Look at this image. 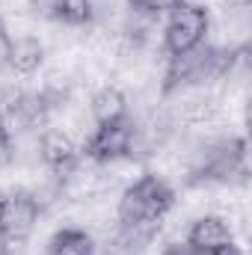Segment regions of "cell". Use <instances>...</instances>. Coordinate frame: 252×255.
I'll return each instance as SVG.
<instances>
[{
	"mask_svg": "<svg viewBox=\"0 0 252 255\" xmlns=\"http://www.w3.org/2000/svg\"><path fill=\"white\" fill-rule=\"evenodd\" d=\"M39 160H42L45 169H51L63 181L80 160V145H77L74 136H68L57 125H48L39 133Z\"/></svg>",
	"mask_w": 252,
	"mask_h": 255,
	"instance_id": "277c9868",
	"label": "cell"
},
{
	"mask_svg": "<svg viewBox=\"0 0 252 255\" xmlns=\"http://www.w3.org/2000/svg\"><path fill=\"white\" fill-rule=\"evenodd\" d=\"M184 0H125V9L133 12H142V15H151V18H160V15H169L175 6H181Z\"/></svg>",
	"mask_w": 252,
	"mask_h": 255,
	"instance_id": "8fae6325",
	"label": "cell"
},
{
	"mask_svg": "<svg viewBox=\"0 0 252 255\" xmlns=\"http://www.w3.org/2000/svg\"><path fill=\"white\" fill-rule=\"evenodd\" d=\"M175 205V190L157 172H142L122 187L116 199V223L122 226H163Z\"/></svg>",
	"mask_w": 252,
	"mask_h": 255,
	"instance_id": "6da1fadb",
	"label": "cell"
},
{
	"mask_svg": "<svg viewBox=\"0 0 252 255\" xmlns=\"http://www.w3.org/2000/svg\"><path fill=\"white\" fill-rule=\"evenodd\" d=\"M98 244L89 229L83 226H63L51 235L48 255H98Z\"/></svg>",
	"mask_w": 252,
	"mask_h": 255,
	"instance_id": "9c48e42d",
	"label": "cell"
},
{
	"mask_svg": "<svg viewBox=\"0 0 252 255\" xmlns=\"http://www.w3.org/2000/svg\"><path fill=\"white\" fill-rule=\"evenodd\" d=\"M12 160V136L0 128V166H9Z\"/></svg>",
	"mask_w": 252,
	"mask_h": 255,
	"instance_id": "4fadbf2b",
	"label": "cell"
},
{
	"mask_svg": "<svg viewBox=\"0 0 252 255\" xmlns=\"http://www.w3.org/2000/svg\"><path fill=\"white\" fill-rule=\"evenodd\" d=\"M54 24L68 27V30L92 27L95 24V3L92 0H60V9H57Z\"/></svg>",
	"mask_w": 252,
	"mask_h": 255,
	"instance_id": "30bf717a",
	"label": "cell"
},
{
	"mask_svg": "<svg viewBox=\"0 0 252 255\" xmlns=\"http://www.w3.org/2000/svg\"><path fill=\"white\" fill-rule=\"evenodd\" d=\"M9 51H12V36L3 30V24H0V71L3 68H9Z\"/></svg>",
	"mask_w": 252,
	"mask_h": 255,
	"instance_id": "7c38bea8",
	"label": "cell"
},
{
	"mask_svg": "<svg viewBox=\"0 0 252 255\" xmlns=\"http://www.w3.org/2000/svg\"><path fill=\"white\" fill-rule=\"evenodd\" d=\"M0 255H9V235L0 229Z\"/></svg>",
	"mask_w": 252,
	"mask_h": 255,
	"instance_id": "9a60e30c",
	"label": "cell"
},
{
	"mask_svg": "<svg viewBox=\"0 0 252 255\" xmlns=\"http://www.w3.org/2000/svg\"><path fill=\"white\" fill-rule=\"evenodd\" d=\"M160 255H199V253L190 247L187 241H175V244H169V247H166Z\"/></svg>",
	"mask_w": 252,
	"mask_h": 255,
	"instance_id": "5bb4252c",
	"label": "cell"
},
{
	"mask_svg": "<svg viewBox=\"0 0 252 255\" xmlns=\"http://www.w3.org/2000/svg\"><path fill=\"white\" fill-rule=\"evenodd\" d=\"M232 241H235V232L223 214H199L187 229V244L196 253H214Z\"/></svg>",
	"mask_w": 252,
	"mask_h": 255,
	"instance_id": "8992f818",
	"label": "cell"
},
{
	"mask_svg": "<svg viewBox=\"0 0 252 255\" xmlns=\"http://www.w3.org/2000/svg\"><path fill=\"white\" fill-rule=\"evenodd\" d=\"M39 220H42V208H39V202L33 199L30 190L15 187V190H9L3 196V223H0V229L9 238H30L33 229L39 226Z\"/></svg>",
	"mask_w": 252,
	"mask_h": 255,
	"instance_id": "5b68a950",
	"label": "cell"
},
{
	"mask_svg": "<svg viewBox=\"0 0 252 255\" xmlns=\"http://www.w3.org/2000/svg\"><path fill=\"white\" fill-rule=\"evenodd\" d=\"M127 110H130L127 95L119 86H113V83H104V86H98V89L89 95V116H92L95 125L119 122V119L127 116Z\"/></svg>",
	"mask_w": 252,
	"mask_h": 255,
	"instance_id": "52a82bcc",
	"label": "cell"
},
{
	"mask_svg": "<svg viewBox=\"0 0 252 255\" xmlns=\"http://www.w3.org/2000/svg\"><path fill=\"white\" fill-rule=\"evenodd\" d=\"M208 33H211V12L208 6L202 3H193L184 0L181 6H175L169 15H166V24H163V54L166 57H175V54H184L190 48L208 42Z\"/></svg>",
	"mask_w": 252,
	"mask_h": 255,
	"instance_id": "7a4b0ae2",
	"label": "cell"
},
{
	"mask_svg": "<svg viewBox=\"0 0 252 255\" xmlns=\"http://www.w3.org/2000/svg\"><path fill=\"white\" fill-rule=\"evenodd\" d=\"M3 196H6V193H0V223H3Z\"/></svg>",
	"mask_w": 252,
	"mask_h": 255,
	"instance_id": "2e32d148",
	"label": "cell"
},
{
	"mask_svg": "<svg viewBox=\"0 0 252 255\" xmlns=\"http://www.w3.org/2000/svg\"><path fill=\"white\" fill-rule=\"evenodd\" d=\"M48 60V45L39 36H18L12 39V51H9V71L30 77L36 74Z\"/></svg>",
	"mask_w": 252,
	"mask_h": 255,
	"instance_id": "ba28073f",
	"label": "cell"
},
{
	"mask_svg": "<svg viewBox=\"0 0 252 255\" xmlns=\"http://www.w3.org/2000/svg\"><path fill=\"white\" fill-rule=\"evenodd\" d=\"M130 133H133V119L127 113L125 119L110 122V125H95L92 133H86L83 139V157L89 163H113L127 157V145H130Z\"/></svg>",
	"mask_w": 252,
	"mask_h": 255,
	"instance_id": "3957f363",
	"label": "cell"
}]
</instances>
